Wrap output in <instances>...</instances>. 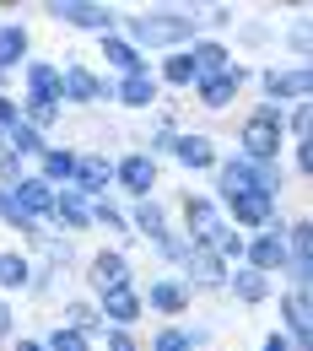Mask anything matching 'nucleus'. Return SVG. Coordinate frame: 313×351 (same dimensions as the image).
Returning a JSON list of instances; mask_svg holds the SVG:
<instances>
[{"instance_id": "1", "label": "nucleus", "mask_w": 313, "mask_h": 351, "mask_svg": "<svg viewBox=\"0 0 313 351\" xmlns=\"http://www.w3.org/2000/svg\"><path fill=\"white\" fill-rule=\"evenodd\" d=\"M200 33V11H184V5H157V11H130L125 16V44L135 49H184L195 44Z\"/></svg>"}, {"instance_id": "2", "label": "nucleus", "mask_w": 313, "mask_h": 351, "mask_svg": "<svg viewBox=\"0 0 313 351\" xmlns=\"http://www.w3.org/2000/svg\"><path fill=\"white\" fill-rule=\"evenodd\" d=\"M238 195L281 200V168H275V162H249V157L216 162V206H222V200H238Z\"/></svg>"}, {"instance_id": "3", "label": "nucleus", "mask_w": 313, "mask_h": 351, "mask_svg": "<svg viewBox=\"0 0 313 351\" xmlns=\"http://www.w3.org/2000/svg\"><path fill=\"white\" fill-rule=\"evenodd\" d=\"M238 157H249V162H275L281 157V146H286V130H281V108L275 103H260L249 119H243V130H238Z\"/></svg>"}, {"instance_id": "4", "label": "nucleus", "mask_w": 313, "mask_h": 351, "mask_svg": "<svg viewBox=\"0 0 313 351\" xmlns=\"http://www.w3.org/2000/svg\"><path fill=\"white\" fill-rule=\"evenodd\" d=\"M44 16L54 22H65V27H82V33H114V22H119V11H108V5H97V0H49Z\"/></svg>"}, {"instance_id": "5", "label": "nucleus", "mask_w": 313, "mask_h": 351, "mask_svg": "<svg viewBox=\"0 0 313 351\" xmlns=\"http://www.w3.org/2000/svg\"><path fill=\"white\" fill-rule=\"evenodd\" d=\"M281 232H286V227L270 221L265 232L243 238V260H249V270H260V276H281V270H286V238H281Z\"/></svg>"}, {"instance_id": "6", "label": "nucleus", "mask_w": 313, "mask_h": 351, "mask_svg": "<svg viewBox=\"0 0 313 351\" xmlns=\"http://www.w3.org/2000/svg\"><path fill=\"white\" fill-rule=\"evenodd\" d=\"M260 87H265V97L281 108V103H308V87H313V71L308 65H286V71H260Z\"/></svg>"}, {"instance_id": "7", "label": "nucleus", "mask_w": 313, "mask_h": 351, "mask_svg": "<svg viewBox=\"0 0 313 351\" xmlns=\"http://www.w3.org/2000/svg\"><path fill=\"white\" fill-rule=\"evenodd\" d=\"M114 184V162L103 152H76V173H71V189L82 200H103V189Z\"/></svg>"}, {"instance_id": "8", "label": "nucleus", "mask_w": 313, "mask_h": 351, "mask_svg": "<svg viewBox=\"0 0 313 351\" xmlns=\"http://www.w3.org/2000/svg\"><path fill=\"white\" fill-rule=\"evenodd\" d=\"M114 184H119L130 200H146V195L157 189V162H151L146 152H125V157L114 162Z\"/></svg>"}, {"instance_id": "9", "label": "nucleus", "mask_w": 313, "mask_h": 351, "mask_svg": "<svg viewBox=\"0 0 313 351\" xmlns=\"http://www.w3.org/2000/svg\"><path fill=\"white\" fill-rule=\"evenodd\" d=\"M103 97H108V82L97 71H87L82 60H71L60 71V103H103Z\"/></svg>"}, {"instance_id": "10", "label": "nucleus", "mask_w": 313, "mask_h": 351, "mask_svg": "<svg viewBox=\"0 0 313 351\" xmlns=\"http://www.w3.org/2000/svg\"><path fill=\"white\" fill-rule=\"evenodd\" d=\"M243 82H249V71H243V65H227L216 76H200V82H195V97H200V108H227V103L243 92Z\"/></svg>"}, {"instance_id": "11", "label": "nucleus", "mask_w": 313, "mask_h": 351, "mask_svg": "<svg viewBox=\"0 0 313 351\" xmlns=\"http://www.w3.org/2000/svg\"><path fill=\"white\" fill-rule=\"evenodd\" d=\"M140 292L135 287H114V292H97V319H108V330H130L140 319Z\"/></svg>"}, {"instance_id": "12", "label": "nucleus", "mask_w": 313, "mask_h": 351, "mask_svg": "<svg viewBox=\"0 0 313 351\" xmlns=\"http://www.w3.org/2000/svg\"><path fill=\"white\" fill-rule=\"evenodd\" d=\"M222 217H227V227L238 221L249 232H265L270 221H275V200H265V195H238V200H222Z\"/></svg>"}, {"instance_id": "13", "label": "nucleus", "mask_w": 313, "mask_h": 351, "mask_svg": "<svg viewBox=\"0 0 313 351\" xmlns=\"http://www.w3.org/2000/svg\"><path fill=\"white\" fill-rule=\"evenodd\" d=\"M281 238H286V276H292V287H303V292H308V270H313V260H308L313 227H308V221H297V227H286Z\"/></svg>"}, {"instance_id": "14", "label": "nucleus", "mask_w": 313, "mask_h": 351, "mask_svg": "<svg viewBox=\"0 0 313 351\" xmlns=\"http://www.w3.org/2000/svg\"><path fill=\"white\" fill-rule=\"evenodd\" d=\"M184 281H189V292H216V287H227V265L216 260L211 249H189Z\"/></svg>"}, {"instance_id": "15", "label": "nucleus", "mask_w": 313, "mask_h": 351, "mask_svg": "<svg viewBox=\"0 0 313 351\" xmlns=\"http://www.w3.org/2000/svg\"><path fill=\"white\" fill-rule=\"evenodd\" d=\"M130 232H140V238H146V243H162V238H168V232H173V227H168V211H162V200H157V195H146V200H135L130 206Z\"/></svg>"}, {"instance_id": "16", "label": "nucleus", "mask_w": 313, "mask_h": 351, "mask_svg": "<svg viewBox=\"0 0 313 351\" xmlns=\"http://www.w3.org/2000/svg\"><path fill=\"white\" fill-rule=\"evenodd\" d=\"M140 308H157V313H184V308H189V281H184V276H157V281L146 287Z\"/></svg>"}, {"instance_id": "17", "label": "nucleus", "mask_w": 313, "mask_h": 351, "mask_svg": "<svg viewBox=\"0 0 313 351\" xmlns=\"http://www.w3.org/2000/svg\"><path fill=\"white\" fill-rule=\"evenodd\" d=\"M108 97H119L125 108H157V76L151 71H130V76H119Z\"/></svg>"}, {"instance_id": "18", "label": "nucleus", "mask_w": 313, "mask_h": 351, "mask_svg": "<svg viewBox=\"0 0 313 351\" xmlns=\"http://www.w3.org/2000/svg\"><path fill=\"white\" fill-rule=\"evenodd\" d=\"M87 270H92V287H97V292H114V287H130V260H125L119 249H97Z\"/></svg>"}, {"instance_id": "19", "label": "nucleus", "mask_w": 313, "mask_h": 351, "mask_svg": "<svg viewBox=\"0 0 313 351\" xmlns=\"http://www.w3.org/2000/svg\"><path fill=\"white\" fill-rule=\"evenodd\" d=\"M281 324H286L292 351H308V292H303V287H292V292L281 298Z\"/></svg>"}, {"instance_id": "20", "label": "nucleus", "mask_w": 313, "mask_h": 351, "mask_svg": "<svg viewBox=\"0 0 313 351\" xmlns=\"http://www.w3.org/2000/svg\"><path fill=\"white\" fill-rule=\"evenodd\" d=\"M11 200H16V211H27L33 221H44L49 211H54V189H49L38 173H33V178H16V184H11Z\"/></svg>"}, {"instance_id": "21", "label": "nucleus", "mask_w": 313, "mask_h": 351, "mask_svg": "<svg viewBox=\"0 0 313 351\" xmlns=\"http://www.w3.org/2000/svg\"><path fill=\"white\" fill-rule=\"evenodd\" d=\"M49 217L60 221V227H71V232H87L92 227V200H82L76 189H54V211Z\"/></svg>"}, {"instance_id": "22", "label": "nucleus", "mask_w": 313, "mask_h": 351, "mask_svg": "<svg viewBox=\"0 0 313 351\" xmlns=\"http://www.w3.org/2000/svg\"><path fill=\"white\" fill-rule=\"evenodd\" d=\"M189 54V65H195V76H216V71H227L232 65V54H227V44H216V38H195V44L184 49Z\"/></svg>"}, {"instance_id": "23", "label": "nucleus", "mask_w": 313, "mask_h": 351, "mask_svg": "<svg viewBox=\"0 0 313 351\" xmlns=\"http://www.w3.org/2000/svg\"><path fill=\"white\" fill-rule=\"evenodd\" d=\"M22 82H27V97H49V103H60V65H49V60H27V65H22Z\"/></svg>"}, {"instance_id": "24", "label": "nucleus", "mask_w": 313, "mask_h": 351, "mask_svg": "<svg viewBox=\"0 0 313 351\" xmlns=\"http://www.w3.org/2000/svg\"><path fill=\"white\" fill-rule=\"evenodd\" d=\"M227 292H232V298H238V303H265L270 298V276H260V270H249V265H243V270H227Z\"/></svg>"}, {"instance_id": "25", "label": "nucleus", "mask_w": 313, "mask_h": 351, "mask_svg": "<svg viewBox=\"0 0 313 351\" xmlns=\"http://www.w3.org/2000/svg\"><path fill=\"white\" fill-rule=\"evenodd\" d=\"M16 65H27V27L22 22H0V76H11Z\"/></svg>"}, {"instance_id": "26", "label": "nucleus", "mask_w": 313, "mask_h": 351, "mask_svg": "<svg viewBox=\"0 0 313 351\" xmlns=\"http://www.w3.org/2000/svg\"><path fill=\"white\" fill-rule=\"evenodd\" d=\"M173 157H179L184 168H216V146H211V135H200V130H189L173 141Z\"/></svg>"}, {"instance_id": "27", "label": "nucleus", "mask_w": 313, "mask_h": 351, "mask_svg": "<svg viewBox=\"0 0 313 351\" xmlns=\"http://www.w3.org/2000/svg\"><path fill=\"white\" fill-rule=\"evenodd\" d=\"M38 162H44V173H38V178H44L49 189H54V184L71 189V173H76V152H71V146H44Z\"/></svg>"}, {"instance_id": "28", "label": "nucleus", "mask_w": 313, "mask_h": 351, "mask_svg": "<svg viewBox=\"0 0 313 351\" xmlns=\"http://www.w3.org/2000/svg\"><path fill=\"white\" fill-rule=\"evenodd\" d=\"M97 44H103V60H108V65H119L125 76H130V71H146V54H140L135 44H125L119 33H103Z\"/></svg>"}, {"instance_id": "29", "label": "nucleus", "mask_w": 313, "mask_h": 351, "mask_svg": "<svg viewBox=\"0 0 313 351\" xmlns=\"http://www.w3.org/2000/svg\"><path fill=\"white\" fill-rule=\"evenodd\" d=\"M16 108H22V125H33L38 135L60 125V103H49V97H22Z\"/></svg>"}, {"instance_id": "30", "label": "nucleus", "mask_w": 313, "mask_h": 351, "mask_svg": "<svg viewBox=\"0 0 313 351\" xmlns=\"http://www.w3.org/2000/svg\"><path fill=\"white\" fill-rule=\"evenodd\" d=\"M33 287V265L22 254H0V292H27Z\"/></svg>"}, {"instance_id": "31", "label": "nucleus", "mask_w": 313, "mask_h": 351, "mask_svg": "<svg viewBox=\"0 0 313 351\" xmlns=\"http://www.w3.org/2000/svg\"><path fill=\"white\" fill-rule=\"evenodd\" d=\"M5 152H11V157H44V135L16 119V125L5 130Z\"/></svg>"}, {"instance_id": "32", "label": "nucleus", "mask_w": 313, "mask_h": 351, "mask_svg": "<svg viewBox=\"0 0 313 351\" xmlns=\"http://www.w3.org/2000/svg\"><path fill=\"white\" fill-rule=\"evenodd\" d=\"M0 221H5L11 232H22V238H33V243H38V221L27 217V211H16V200H11V189H0Z\"/></svg>"}, {"instance_id": "33", "label": "nucleus", "mask_w": 313, "mask_h": 351, "mask_svg": "<svg viewBox=\"0 0 313 351\" xmlns=\"http://www.w3.org/2000/svg\"><path fill=\"white\" fill-rule=\"evenodd\" d=\"M162 82H168V87H195V82H200V76H195V65H189V54H184V49H173V54H168V60H162Z\"/></svg>"}, {"instance_id": "34", "label": "nucleus", "mask_w": 313, "mask_h": 351, "mask_svg": "<svg viewBox=\"0 0 313 351\" xmlns=\"http://www.w3.org/2000/svg\"><path fill=\"white\" fill-rule=\"evenodd\" d=\"M92 227H108V232H130V221H125V211H119L114 200H92Z\"/></svg>"}, {"instance_id": "35", "label": "nucleus", "mask_w": 313, "mask_h": 351, "mask_svg": "<svg viewBox=\"0 0 313 351\" xmlns=\"http://www.w3.org/2000/svg\"><path fill=\"white\" fill-rule=\"evenodd\" d=\"M44 351H87V335H82V330H71V324H54V330H49V341H44Z\"/></svg>"}, {"instance_id": "36", "label": "nucleus", "mask_w": 313, "mask_h": 351, "mask_svg": "<svg viewBox=\"0 0 313 351\" xmlns=\"http://www.w3.org/2000/svg\"><path fill=\"white\" fill-rule=\"evenodd\" d=\"M151 351H195V346H189V335H184L179 324H168V330L151 335Z\"/></svg>"}, {"instance_id": "37", "label": "nucleus", "mask_w": 313, "mask_h": 351, "mask_svg": "<svg viewBox=\"0 0 313 351\" xmlns=\"http://www.w3.org/2000/svg\"><path fill=\"white\" fill-rule=\"evenodd\" d=\"M157 254H162V260H173V265H184V260H189V243H184V238H173V232H168V238L157 243Z\"/></svg>"}, {"instance_id": "38", "label": "nucleus", "mask_w": 313, "mask_h": 351, "mask_svg": "<svg viewBox=\"0 0 313 351\" xmlns=\"http://www.w3.org/2000/svg\"><path fill=\"white\" fill-rule=\"evenodd\" d=\"M103 346H108V351H140L130 330H108V324H103Z\"/></svg>"}, {"instance_id": "39", "label": "nucleus", "mask_w": 313, "mask_h": 351, "mask_svg": "<svg viewBox=\"0 0 313 351\" xmlns=\"http://www.w3.org/2000/svg\"><path fill=\"white\" fill-rule=\"evenodd\" d=\"M0 178H5V184H0V189H11V184H16V178H22V157H11V152H5V146H0Z\"/></svg>"}, {"instance_id": "40", "label": "nucleus", "mask_w": 313, "mask_h": 351, "mask_svg": "<svg viewBox=\"0 0 313 351\" xmlns=\"http://www.w3.org/2000/svg\"><path fill=\"white\" fill-rule=\"evenodd\" d=\"M16 119H22V108H16V97H11V92H0V130H11Z\"/></svg>"}, {"instance_id": "41", "label": "nucleus", "mask_w": 313, "mask_h": 351, "mask_svg": "<svg viewBox=\"0 0 313 351\" xmlns=\"http://www.w3.org/2000/svg\"><path fill=\"white\" fill-rule=\"evenodd\" d=\"M292 49H297V60H308V16L292 22Z\"/></svg>"}, {"instance_id": "42", "label": "nucleus", "mask_w": 313, "mask_h": 351, "mask_svg": "<svg viewBox=\"0 0 313 351\" xmlns=\"http://www.w3.org/2000/svg\"><path fill=\"white\" fill-rule=\"evenodd\" d=\"M11 330H16V308L11 298H0V341H11Z\"/></svg>"}, {"instance_id": "43", "label": "nucleus", "mask_w": 313, "mask_h": 351, "mask_svg": "<svg viewBox=\"0 0 313 351\" xmlns=\"http://www.w3.org/2000/svg\"><path fill=\"white\" fill-rule=\"evenodd\" d=\"M200 22H211V27H227V22H238V11H232V5H211Z\"/></svg>"}, {"instance_id": "44", "label": "nucleus", "mask_w": 313, "mask_h": 351, "mask_svg": "<svg viewBox=\"0 0 313 351\" xmlns=\"http://www.w3.org/2000/svg\"><path fill=\"white\" fill-rule=\"evenodd\" d=\"M292 146H297V152H292V162H297V173H308V168H313V157H308V141H292Z\"/></svg>"}, {"instance_id": "45", "label": "nucleus", "mask_w": 313, "mask_h": 351, "mask_svg": "<svg viewBox=\"0 0 313 351\" xmlns=\"http://www.w3.org/2000/svg\"><path fill=\"white\" fill-rule=\"evenodd\" d=\"M260 351H292V341H286V335H275V330H270V335H265V346H260Z\"/></svg>"}, {"instance_id": "46", "label": "nucleus", "mask_w": 313, "mask_h": 351, "mask_svg": "<svg viewBox=\"0 0 313 351\" xmlns=\"http://www.w3.org/2000/svg\"><path fill=\"white\" fill-rule=\"evenodd\" d=\"M11 351H44V341H33V335H22V341H16Z\"/></svg>"}]
</instances>
